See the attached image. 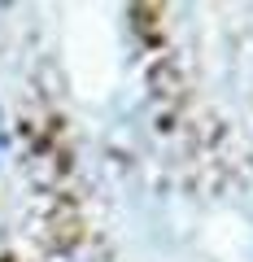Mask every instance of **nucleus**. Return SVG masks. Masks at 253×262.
<instances>
[{"label": "nucleus", "mask_w": 253, "mask_h": 262, "mask_svg": "<svg viewBox=\"0 0 253 262\" xmlns=\"http://www.w3.org/2000/svg\"><path fill=\"white\" fill-rule=\"evenodd\" d=\"M0 153H5V122H0Z\"/></svg>", "instance_id": "1"}]
</instances>
